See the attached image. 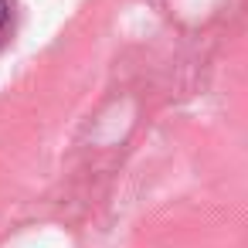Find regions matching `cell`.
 Here are the masks:
<instances>
[{
    "label": "cell",
    "instance_id": "obj_1",
    "mask_svg": "<svg viewBox=\"0 0 248 248\" xmlns=\"http://www.w3.org/2000/svg\"><path fill=\"white\" fill-rule=\"evenodd\" d=\"M14 31V0H0V48L11 41Z\"/></svg>",
    "mask_w": 248,
    "mask_h": 248
}]
</instances>
